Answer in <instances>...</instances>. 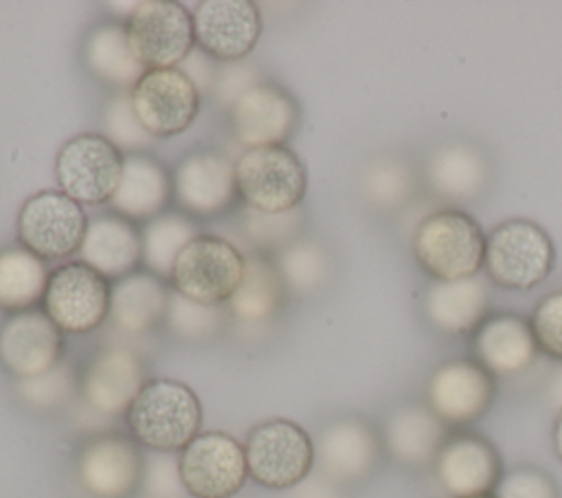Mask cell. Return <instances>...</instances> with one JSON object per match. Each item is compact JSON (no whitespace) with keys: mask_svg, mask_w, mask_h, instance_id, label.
<instances>
[{"mask_svg":"<svg viewBox=\"0 0 562 498\" xmlns=\"http://www.w3.org/2000/svg\"><path fill=\"white\" fill-rule=\"evenodd\" d=\"M130 437L151 452L178 454L200 434L202 404L198 395L178 380H149L125 412Z\"/></svg>","mask_w":562,"mask_h":498,"instance_id":"6da1fadb","label":"cell"},{"mask_svg":"<svg viewBox=\"0 0 562 498\" xmlns=\"http://www.w3.org/2000/svg\"><path fill=\"white\" fill-rule=\"evenodd\" d=\"M411 248L432 281H461L481 274L485 233L470 213L443 208L415 226Z\"/></svg>","mask_w":562,"mask_h":498,"instance_id":"7a4b0ae2","label":"cell"},{"mask_svg":"<svg viewBox=\"0 0 562 498\" xmlns=\"http://www.w3.org/2000/svg\"><path fill=\"white\" fill-rule=\"evenodd\" d=\"M555 265L551 235L527 217H512L485 235L483 272L498 287L525 292L544 283Z\"/></svg>","mask_w":562,"mask_h":498,"instance_id":"3957f363","label":"cell"},{"mask_svg":"<svg viewBox=\"0 0 562 498\" xmlns=\"http://www.w3.org/2000/svg\"><path fill=\"white\" fill-rule=\"evenodd\" d=\"M237 195L261 215H288L307 193V169L285 145L246 149L235 160Z\"/></svg>","mask_w":562,"mask_h":498,"instance_id":"277c9868","label":"cell"},{"mask_svg":"<svg viewBox=\"0 0 562 498\" xmlns=\"http://www.w3.org/2000/svg\"><path fill=\"white\" fill-rule=\"evenodd\" d=\"M244 454L248 476L268 489H294L316 463L312 437L290 419H268L250 428Z\"/></svg>","mask_w":562,"mask_h":498,"instance_id":"5b68a950","label":"cell"},{"mask_svg":"<svg viewBox=\"0 0 562 498\" xmlns=\"http://www.w3.org/2000/svg\"><path fill=\"white\" fill-rule=\"evenodd\" d=\"M125 156L103 134L83 132L68 138L55 158L59 191L86 206L108 204L121 182Z\"/></svg>","mask_w":562,"mask_h":498,"instance_id":"8992f818","label":"cell"},{"mask_svg":"<svg viewBox=\"0 0 562 498\" xmlns=\"http://www.w3.org/2000/svg\"><path fill=\"white\" fill-rule=\"evenodd\" d=\"M244 270L246 257L231 241L217 235H198L178 254L169 279L180 296L217 307L231 301Z\"/></svg>","mask_w":562,"mask_h":498,"instance_id":"52a82bcc","label":"cell"},{"mask_svg":"<svg viewBox=\"0 0 562 498\" xmlns=\"http://www.w3.org/2000/svg\"><path fill=\"white\" fill-rule=\"evenodd\" d=\"M125 33L136 61L145 70L176 68L193 50V18L173 0L138 2L125 22Z\"/></svg>","mask_w":562,"mask_h":498,"instance_id":"ba28073f","label":"cell"},{"mask_svg":"<svg viewBox=\"0 0 562 498\" xmlns=\"http://www.w3.org/2000/svg\"><path fill=\"white\" fill-rule=\"evenodd\" d=\"M110 281L86 265L83 261H70L50 270L44 312L57 325L61 333H90L99 329L110 316Z\"/></svg>","mask_w":562,"mask_h":498,"instance_id":"9c48e42d","label":"cell"},{"mask_svg":"<svg viewBox=\"0 0 562 498\" xmlns=\"http://www.w3.org/2000/svg\"><path fill=\"white\" fill-rule=\"evenodd\" d=\"M15 228L22 248L55 261L81 250L88 217L81 204L61 191H40L20 206Z\"/></svg>","mask_w":562,"mask_h":498,"instance_id":"30bf717a","label":"cell"},{"mask_svg":"<svg viewBox=\"0 0 562 498\" xmlns=\"http://www.w3.org/2000/svg\"><path fill=\"white\" fill-rule=\"evenodd\" d=\"M178 467L191 498H233L248 478L244 445L220 430L193 437L178 452Z\"/></svg>","mask_w":562,"mask_h":498,"instance_id":"8fae6325","label":"cell"},{"mask_svg":"<svg viewBox=\"0 0 562 498\" xmlns=\"http://www.w3.org/2000/svg\"><path fill=\"white\" fill-rule=\"evenodd\" d=\"M136 118L151 138L182 134L195 121L202 99L200 88L182 68L145 70L130 90Z\"/></svg>","mask_w":562,"mask_h":498,"instance_id":"7c38bea8","label":"cell"},{"mask_svg":"<svg viewBox=\"0 0 562 498\" xmlns=\"http://www.w3.org/2000/svg\"><path fill=\"white\" fill-rule=\"evenodd\" d=\"M496 399V377L474 358H452L432 369L426 406L450 428L479 421Z\"/></svg>","mask_w":562,"mask_h":498,"instance_id":"4fadbf2b","label":"cell"},{"mask_svg":"<svg viewBox=\"0 0 562 498\" xmlns=\"http://www.w3.org/2000/svg\"><path fill=\"white\" fill-rule=\"evenodd\" d=\"M314 454L321 474L340 487L369 478L382 461L384 443L367 419L345 415L321 430Z\"/></svg>","mask_w":562,"mask_h":498,"instance_id":"5bb4252c","label":"cell"},{"mask_svg":"<svg viewBox=\"0 0 562 498\" xmlns=\"http://www.w3.org/2000/svg\"><path fill=\"white\" fill-rule=\"evenodd\" d=\"M64 355V333L44 309L11 314L0 325V364L18 382L53 371Z\"/></svg>","mask_w":562,"mask_h":498,"instance_id":"9a60e30c","label":"cell"},{"mask_svg":"<svg viewBox=\"0 0 562 498\" xmlns=\"http://www.w3.org/2000/svg\"><path fill=\"white\" fill-rule=\"evenodd\" d=\"M198 48L217 61H239L261 35V13L250 0H202L193 13Z\"/></svg>","mask_w":562,"mask_h":498,"instance_id":"2e32d148","label":"cell"},{"mask_svg":"<svg viewBox=\"0 0 562 498\" xmlns=\"http://www.w3.org/2000/svg\"><path fill=\"white\" fill-rule=\"evenodd\" d=\"M439 487L452 498L494 494L503 461L496 445L476 432H450L435 463Z\"/></svg>","mask_w":562,"mask_h":498,"instance_id":"e0dca14e","label":"cell"},{"mask_svg":"<svg viewBox=\"0 0 562 498\" xmlns=\"http://www.w3.org/2000/svg\"><path fill=\"white\" fill-rule=\"evenodd\" d=\"M145 459L123 434L90 439L77 456V478L92 498H130L143 483Z\"/></svg>","mask_w":562,"mask_h":498,"instance_id":"ac0fdd59","label":"cell"},{"mask_svg":"<svg viewBox=\"0 0 562 498\" xmlns=\"http://www.w3.org/2000/svg\"><path fill=\"white\" fill-rule=\"evenodd\" d=\"M296 123V101L277 83H255L231 103V129L246 149L283 145Z\"/></svg>","mask_w":562,"mask_h":498,"instance_id":"d6986e66","label":"cell"},{"mask_svg":"<svg viewBox=\"0 0 562 498\" xmlns=\"http://www.w3.org/2000/svg\"><path fill=\"white\" fill-rule=\"evenodd\" d=\"M171 184L187 213L198 217L224 213L237 197L235 162L211 149L191 151L176 165Z\"/></svg>","mask_w":562,"mask_h":498,"instance_id":"ffe728a7","label":"cell"},{"mask_svg":"<svg viewBox=\"0 0 562 498\" xmlns=\"http://www.w3.org/2000/svg\"><path fill=\"white\" fill-rule=\"evenodd\" d=\"M145 384L140 358L125 347L97 353L81 375L83 399L101 415H125Z\"/></svg>","mask_w":562,"mask_h":498,"instance_id":"44dd1931","label":"cell"},{"mask_svg":"<svg viewBox=\"0 0 562 498\" xmlns=\"http://www.w3.org/2000/svg\"><path fill=\"white\" fill-rule=\"evenodd\" d=\"M538 347L527 318L514 312L490 314L472 333V358L494 377H509L527 371Z\"/></svg>","mask_w":562,"mask_h":498,"instance_id":"7402d4cb","label":"cell"},{"mask_svg":"<svg viewBox=\"0 0 562 498\" xmlns=\"http://www.w3.org/2000/svg\"><path fill=\"white\" fill-rule=\"evenodd\" d=\"M422 312L430 327L446 336H472L490 316L487 276L461 281H430L422 298Z\"/></svg>","mask_w":562,"mask_h":498,"instance_id":"603a6c76","label":"cell"},{"mask_svg":"<svg viewBox=\"0 0 562 498\" xmlns=\"http://www.w3.org/2000/svg\"><path fill=\"white\" fill-rule=\"evenodd\" d=\"M384 450L400 465L411 469L430 467L448 439V426L419 401L397 406L382 428Z\"/></svg>","mask_w":562,"mask_h":498,"instance_id":"cb8c5ba5","label":"cell"},{"mask_svg":"<svg viewBox=\"0 0 562 498\" xmlns=\"http://www.w3.org/2000/svg\"><path fill=\"white\" fill-rule=\"evenodd\" d=\"M428 189L448 202H468L487 191L492 162L483 149L465 140L439 145L426 162Z\"/></svg>","mask_w":562,"mask_h":498,"instance_id":"d4e9b609","label":"cell"},{"mask_svg":"<svg viewBox=\"0 0 562 498\" xmlns=\"http://www.w3.org/2000/svg\"><path fill=\"white\" fill-rule=\"evenodd\" d=\"M81 261L110 279H123L143 261V244L134 224L121 215H99L88 222Z\"/></svg>","mask_w":562,"mask_h":498,"instance_id":"484cf974","label":"cell"},{"mask_svg":"<svg viewBox=\"0 0 562 498\" xmlns=\"http://www.w3.org/2000/svg\"><path fill=\"white\" fill-rule=\"evenodd\" d=\"M173 191L167 169L147 154H127L123 176L110 200L116 215L140 222L154 219L165 208Z\"/></svg>","mask_w":562,"mask_h":498,"instance_id":"4316f807","label":"cell"},{"mask_svg":"<svg viewBox=\"0 0 562 498\" xmlns=\"http://www.w3.org/2000/svg\"><path fill=\"white\" fill-rule=\"evenodd\" d=\"M169 290L151 272H132L112 285L110 318L125 333L151 331L169 309Z\"/></svg>","mask_w":562,"mask_h":498,"instance_id":"83f0119b","label":"cell"},{"mask_svg":"<svg viewBox=\"0 0 562 498\" xmlns=\"http://www.w3.org/2000/svg\"><path fill=\"white\" fill-rule=\"evenodd\" d=\"M83 61L90 72L108 86L127 88L145 75V68L136 61L125 24L105 22L94 26L83 42Z\"/></svg>","mask_w":562,"mask_h":498,"instance_id":"f1b7e54d","label":"cell"},{"mask_svg":"<svg viewBox=\"0 0 562 498\" xmlns=\"http://www.w3.org/2000/svg\"><path fill=\"white\" fill-rule=\"evenodd\" d=\"M50 270L26 248L0 250V309L9 314L33 309L44 298Z\"/></svg>","mask_w":562,"mask_h":498,"instance_id":"f546056e","label":"cell"},{"mask_svg":"<svg viewBox=\"0 0 562 498\" xmlns=\"http://www.w3.org/2000/svg\"><path fill=\"white\" fill-rule=\"evenodd\" d=\"M285 283L279 268L266 257H248L239 287L228 301L231 312L246 322L266 320L283 298Z\"/></svg>","mask_w":562,"mask_h":498,"instance_id":"4dcf8cb0","label":"cell"},{"mask_svg":"<svg viewBox=\"0 0 562 498\" xmlns=\"http://www.w3.org/2000/svg\"><path fill=\"white\" fill-rule=\"evenodd\" d=\"M198 235L200 233L195 224L182 215L169 213L154 217L140 235L143 261L149 268V272L160 279L171 276L178 254Z\"/></svg>","mask_w":562,"mask_h":498,"instance_id":"1f68e13d","label":"cell"},{"mask_svg":"<svg viewBox=\"0 0 562 498\" xmlns=\"http://www.w3.org/2000/svg\"><path fill=\"white\" fill-rule=\"evenodd\" d=\"M417 178L411 165L402 158H380L364 176V193L378 208H397L406 204L415 191Z\"/></svg>","mask_w":562,"mask_h":498,"instance_id":"d6a6232c","label":"cell"},{"mask_svg":"<svg viewBox=\"0 0 562 498\" xmlns=\"http://www.w3.org/2000/svg\"><path fill=\"white\" fill-rule=\"evenodd\" d=\"M277 268L285 287L296 292H312L327 279L329 259L318 244L296 241L285 248Z\"/></svg>","mask_w":562,"mask_h":498,"instance_id":"836d02e7","label":"cell"},{"mask_svg":"<svg viewBox=\"0 0 562 498\" xmlns=\"http://www.w3.org/2000/svg\"><path fill=\"white\" fill-rule=\"evenodd\" d=\"M529 325L538 351L562 364V290H553L536 303Z\"/></svg>","mask_w":562,"mask_h":498,"instance_id":"e575fe53","label":"cell"},{"mask_svg":"<svg viewBox=\"0 0 562 498\" xmlns=\"http://www.w3.org/2000/svg\"><path fill=\"white\" fill-rule=\"evenodd\" d=\"M105 132L108 138L123 151L140 154L151 143V136L145 132L140 121L136 118L130 101V92L119 94L105 110Z\"/></svg>","mask_w":562,"mask_h":498,"instance_id":"d590c367","label":"cell"},{"mask_svg":"<svg viewBox=\"0 0 562 498\" xmlns=\"http://www.w3.org/2000/svg\"><path fill=\"white\" fill-rule=\"evenodd\" d=\"M165 318L169 320V327L182 338H204L213 333L222 322V314L217 312V307L198 305L180 296L176 290H171L169 294V309Z\"/></svg>","mask_w":562,"mask_h":498,"instance_id":"8d00e7d4","label":"cell"},{"mask_svg":"<svg viewBox=\"0 0 562 498\" xmlns=\"http://www.w3.org/2000/svg\"><path fill=\"white\" fill-rule=\"evenodd\" d=\"M494 494L498 498H562L553 476L536 465H516L503 472Z\"/></svg>","mask_w":562,"mask_h":498,"instance_id":"74e56055","label":"cell"},{"mask_svg":"<svg viewBox=\"0 0 562 498\" xmlns=\"http://www.w3.org/2000/svg\"><path fill=\"white\" fill-rule=\"evenodd\" d=\"M140 485H145L147 498H182L187 491L180 478L178 454L151 452V459L145 463Z\"/></svg>","mask_w":562,"mask_h":498,"instance_id":"f35d334b","label":"cell"},{"mask_svg":"<svg viewBox=\"0 0 562 498\" xmlns=\"http://www.w3.org/2000/svg\"><path fill=\"white\" fill-rule=\"evenodd\" d=\"M18 388H20V395L29 404L40 406V408H50V406L61 404L70 395L72 373L66 366L57 364L53 371H48L40 377L18 382Z\"/></svg>","mask_w":562,"mask_h":498,"instance_id":"ab89813d","label":"cell"},{"mask_svg":"<svg viewBox=\"0 0 562 498\" xmlns=\"http://www.w3.org/2000/svg\"><path fill=\"white\" fill-rule=\"evenodd\" d=\"M294 498H340V491L336 483L318 474V476H307L303 483H299L294 487Z\"/></svg>","mask_w":562,"mask_h":498,"instance_id":"60d3db41","label":"cell"},{"mask_svg":"<svg viewBox=\"0 0 562 498\" xmlns=\"http://www.w3.org/2000/svg\"><path fill=\"white\" fill-rule=\"evenodd\" d=\"M547 399L553 408L562 410V366L551 375V380L547 384Z\"/></svg>","mask_w":562,"mask_h":498,"instance_id":"b9f144b4","label":"cell"},{"mask_svg":"<svg viewBox=\"0 0 562 498\" xmlns=\"http://www.w3.org/2000/svg\"><path fill=\"white\" fill-rule=\"evenodd\" d=\"M551 441H553V452H555V456L562 461V410H558V415H555Z\"/></svg>","mask_w":562,"mask_h":498,"instance_id":"7bdbcfd3","label":"cell"},{"mask_svg":"<svg viewBox=\"0 0 562 498\" xmlns=\"http://www.w3.org/2000/svg\"><path fill=\"white\" fill-rule=\"evenodd\" d=\"M470 498H498L496 494H481V496H470Z\"/></svg>","mask_w":562,"mask_h":498,"instance_id":"ee69618b","label":"cell"}]
</instances>
